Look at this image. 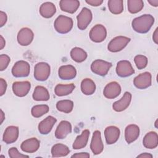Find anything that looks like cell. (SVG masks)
I'll return each instance as SVG.
<instances>
[{
	"mask_svg": "<svg viewBox=\"0 0 158 158\" xmlns=\"http://www.w3.org/2000/svg\"><path fill=\"white\" fill-rule=\"evenodd\" d=\"M154 23V18L151 14H144L134 19L131 22L133 29L139 33H146L149 31Z\"/></svg>",
	"mask_w": 158,
	"mask_h": 158,
	"instance_id": "obj_1",
	"label": "cell"
},
{
	"mask_svg": "<svg viewBox=\"0 0 158 158\" xmlns=\"http://www.w3.org/2000/svg\"><path fill=\"white\" fill-rule=\"evenodd\" d=\"M73 20L72 18L60 15L54 21V27L55 30L59 33L65 34L69 33L73 27Z\"/></svg>",
	"mask_w": 158,
	"mask_h": 158,
	"instance_id": "obj_2",
	"label": "cell"
},
{
	"mask_svg": "<svg viewBox=\"0 0 158 158\" xmlns=\"http://www.w3.org/2000/svg\"><path fill=\"white\" fill-rule=\"evenodd\" d=\"M50 65L44 62L37 63L34 68V77L38 81H45L50 75Z\"/></svg>",
	"mask_w": 158,
	"mask_h": 158,
	"instance_id": "obj_3",
	"label": "cell"
},
{
	"mask_svg": "<svg viewBox=\"0 0 158 158\" xmlns=\"http://www.w3.org/2000/svg\"><path fill=\"white\" fill-rule=\"evenodd\" d=\"M130 41V38L123 36L114 38L108 44L107 49L112 52H117L123 49Z\"/></svg>",
	"mask_w": 158,
	"mask_h": 158,
	"instance_id": "obj_4",
	"label": "cell"
},
{
	"mask_svg": "<svg viewBox=\"0 0 158 158\" xmlns=\"http://www.w3.org/2000/svg\"><path fill=\"white\" fill-rule=\"evenodd\" d=\"M111 67L112 64L110 62L101 59H96L92 62L91 65V70L96 75L105 76L107 74Z\"/></svg>",
	"mask_w": 158,
	"mask_h": 158,
	"instance_id": "obj_5",
	"label": "cell"
},
{
	"mask_svg": "<svg viewBox=\"0 0 158 158\" xmlns=\"http://www.w3.org/2000/svg\"><path fill=\"white\" fill-rule=\"evenodd\" d=\"M30 72V64L25 60H19L15 63L12 68V74L14 77H26L28 76Z\"/></svg>",
	"mask_w": 158,
	"mask_h": 158,
	"instance_id": "obj_6",
	"label": "cell"
},
{
	"mask_svg": "<svg viewBox=\"0 0 158 158\" xmlns=\"http://www.w3.org/2000/svg\"><path fill=\"white\" fill-rule=\"evenodd\" d=\"M93 15L91 11L86 7H83L77 16L78 28L81 30H85L91 23Z\"/></svg>",
	"mask_w": 158,
	"mask_h": 158,
	"instance_id": "obj_7",
	"label": "cell"
},
{
	"mask_svg": "<svg viewBox=\"0 0 158 158\" xmlns=\"http://www.w3.org/2000/svg\"><path fill=\"white\" fill-rule=\"evenodd\" d=\"M90 40L95 43L102 42L106 38L107 30L104 26L101 24H96L89 31Z\"/></svg>",
	"mask_w": 158,
	"mask_h": 158,
	"instance_id": "obj_8",
	"label": "cell"
},
{
	"mask_svg": "<svg viewBox=\"0 0 158 158\" xmlns=\"http://www.w3.org/2000/svg\"><path fill=\"white\" fill-rule=\"evenodd\" d=\"M116 73L118 77H127L133 75L135 73V70L130 61L123 60L117 62Z\"/></svg>",
	"mask_w": 158,
	"mask_h": 158,
	"instance_id": "obj_9",
	"label": "cell"
},
{
	"mask_svg": "<svg viewBox=\"0 0 158 158\" xmlns=\"http://www.w3.org/2000/svg\"><path fill=\"white\" fill-rule=\"evenodd\" d=\"M152 76L151 73L146 72L136 76L133 80L135 86L138 89H143L151 85Z\"/></svg>",
	"mask_w": 158,
	"mask_h": 158,
	"instance_id": "obj_10",
	"label": "cell"
},
{
	"mask_svg": "<svg viewBox=\"0 0 158 158\" xmlns=\"http://www.w3.org/2000/svg\"><path fill=\"white\" fill-rule=\"evenodd\" d=\"M34 34L32 30L28 28H22L18 32L17 40L18 43L23 46L29 45L33 41Z\"/></svg>",
	"mask_w": 158,
	"mask_h": 158,
	"instance_id": "obj_11",
	"label": "cell"
},
{
	"mask_svg": "<svg viewBox=\"0 0 158 158\" xmlns=\"http://www.w3.org/2000/svg\"><path fill=\"white\" fill-rule=\"evenodd\" d=\"M90 148L95 155L101 154L104 149V144L101 139V132L99 130L94 131L90 144Z\"/></svg>",
	"mask_w": 158,
	"mask_h": 158,
	"instance_id": "obj_12",
	"label": "cell"
},
{
	"mask_svg": "<svg viewBox=\"0 0 158 158\" xmlns=\"http://www.w3.org/2000/svg\"><path fill=\"white\" fill-rule=\"evenodd\" d=\"M31 84L28 81H15L12 84V91L18 97L25 96L30 90Z\"/></svg>",
	"mask_w": 158,
	"mask_h": 158,
	"instance_id": "obj_13",
	"label": "cell"
},
{
	"mask_svg": "<svg viewBox=\"0 0 158 158\" xmlns=\"http://www.w3.org/2000/svg\"><path fill=\"white\" fill-rule=\"evenodd\" d=\"M121 93V86L118 83L112 81L108 83L103 91L104 96L107 99H114Z\"/></svg>",
	"mask_w": 158,
	"mask_h": 158,
	"instance_id": "obj_14",
	"label": "cell"
},
{
	"mask_svg": "<svg viewBox=\"0 0 158 158\" xmlns=\"http://www.w3.org/2000/svg\"><path fill=\"white\" fill-rule=\"evenodd\" d=\"M120 131L115 126L107 127L104 130V136L107 144H112L117 141L119 138Z\"/></svg>",
	"mask_w": 158,
	"mask_h": 158,
	"instance_id": "obj_15",
	"label": "cell"
},
{
	"mask_svg": "<svg viewBox=\"0 0 158 158\" xmlns=\"http://www.w3.org/2000/svg\"><path fill=\"white\" fill-rule=\"evenodd\" d=\"M72 132V125L67 120L61 121L55 131V136L57 139H64Z\"/></svg>",
	"mask_w": 158,
	"mask_h": 158,
	"instance_id": "obj_16",
	"label": "cell"
},
{
	"mask_svg": "<svg viewBox=\"0 0 158 158\" xmlns=\"http://www.w3.org/2000/svg\"><path fill=\"white\" fill-rule=\"evenodd\" d=\"M19 135V128L16 126L7 127L3 134L2 139L6 144H11L17 141Z\"/></svg>",
	"mask_w": 158,
	"mask_h": 158,
	"instance_id": "obj_17",
	"label": "cell"
},
{
	"mask_svg": "<svg viewBox=\"0 0 158 158\" xmlns=\"http://www.w3.org/2000/svg\"><path fill=\"white\" fill-rule=\"evenodd\" d=\"M58 75L62 80H68L73 79L77 75V70L72 65H65L59 67Z\"/></svg>",
	"mask_w": 158,
	"mask_h": 158,
	"instance_id": "obj_18",
	"label": "cell"
},
{
	"mask_svg": "<svg viewBox=\"0 0 158 158\" xmlns=\"http://www.w3.org/2000/svg\"><path fill=\"white\" fill-rule=\"evenodd\" d=\"M40 146V142L37 138H31L23 141L20 145V148L25 152L33 153L38 151Z\"/></svg>",
	"mask_w": 158,
	"mask_h": 158,
	"instance_id": "obj_19",
	"label": "cell"
},
{
	"mask_svg": "<svg viewBox=\"0 0 158 158\" xmlns=\"http://www.w3.org/2000/svg\"><path fill=\"white\" fill-rule=\"evenodd\" d=\"M57 119L52 116H48L38 125V131L41 135H48L51 132Z\"/></svg>",
	"mask_w": 158,
	"mask_h": 158,
	"instance_id": "obj_20",
	"label": "cell"
},
{
	"mask_svg": "<svg viewBox=\"0 0 158 158\" xmlns=\"http://www.w3.org/2000/svg\"><path fill=\"white\" fill-rule=\"evenodd\" d=\"M131 100V94L128 91H126L120 100L115 101L113 104L112 108L116 112H122L129 106Z\"/></svg>",
	"mask_w": 158,
	"mask_h": 158,
	"instance_id": "obj_21",
	"label": "cell"
},
{
	"mask_svg": "<svg viewBox=\"0 0 158 158\" xmlns=\"http://www.w3.org/2000/svg\"><path fill=\"white\" fill-rule=\"evenodd\" d=\"M139 136V128L135 124L128 125L125 130V139L127 143L130 144L137 139Z\"/></svg>",
	"mask_w": 158,
	"mask_h": 158,
	"instance_id": "obj_22",
	"label": "cell"
},
{
	"mask_svg": "<svg viewBox=\"0 0 158 158\" xmlns=\"http://www.w3.org/2000/svg\"><path fill=\"white\" fill-rule=\"evenodd\" d=\"M59 5L62 11L73 14L80 7V2L77 0H61L59 2Z\"/></svg>",
	"mask_w": 158,
	"mask_h": 158,
	"instance_id": "obj_23",
	"label": "cell"
},
{
	"mask_svg": "<svg viewBox=\"0 0 158 158\" xmlns=\"http://www.w3.org/2000/svg\"><path fill=\"white\" fill-rule=\"evenodd\" d=\"M143 146L148 149H154L158 145V136L156 132H148L143 140Z\"/></svg>",
	"mask_w": 158,
	"mask_h": 158,
	"instance_id": "obj_24",
	"label": "cell"
},
{
	"mask_svg": "<svg viewBox=\"0 0 158 158\" xmlns=\"http://www.w3.org/2000/svg\"><path fill=\"white\" fill-rule=\"evenodd\" d=\"M40 15L46 19L52 17L56 12V8L55 5L51 2H45L43 3L40 7Z\"/></svg>",
	"mask_w": 158,
	"mask_h": 158,
	"instance_id": "obj_25",
	"label": "cell"
},
{
	"mask_svg": "<svg viewBox=\"0 0 158 158\" xmlns=\"http://www.w3.org/2000/svg\"><path fill=\"white\" fill-rule=\"evenodd\" d=\"M89 136V131L88 130H83L80 135L77 136L72 145L73 148L74 149H80L85 148L88 143Z\"/></svg>",
	"mask_w": 158,
	"mask_h": 158,
	"instance_id": "obj_26",
	"label": "cell"
},
{
	"mask_svg": "<svg viewBox=\"0 0 158 158\" xmlns=\"http://www.w3.org/2000/svg\"><path fill=\"white\" fill-rule=\"evenodd\" d=\"M32 97L34 100L37 101H46L49 99L50 96L48 89L43 86L35 87Z\"/></svg>",
	"mask_w": 158,
	"mask_h": 158,
	"instance_id": "obj_27",
	"label": "cell"
},
{
	"mask_svg": "<svg viewBox=\"0 0 158 158\" xmlns=\"http://www.w3.org/2000/svg\"><path fill=\"white\" fill-rule=\"evenodd\" d=\"M69 153V148L63 144H56L51 148V154L52 157H64L67 156Z\"/></svg>",
	"mask_w": 158,
	"mask_h": 158,
	"instance_id": "obj_28",
	"label": "cell"
},
{
	"mask_svg": "<svg viewBox=\"0 0 158 158\" xmlns=\"http://www.w3.org/2000/svg\"><path fill=\"white\" fill-rule=\"evenodd\" d=\"M81 92L85 95H91L96 91V85L90 78H85L81 83Z\"/></svg>",
	"mask_w": 158,
	"mask_h": 158,
	"instance_id": "obj_29",
	"label": "cell"
},
{
	"mask_svg": "<svg viewBox=\"0 0 158 158\" xmlns=\"http://www.w3.org/2000/svg\"><path fill=\"white\" fill-rule=\"evenodd\" d=\"M75 88V86L73 83L68 85L58 84L54 88V93L58 96H64L72 93Z\"/></svg>",
	"mask_w": 158,
	"mask_h": 158,
	"instance_id": "obj_30",
	"label": "cell"
},
{
	"mask_svg": "<svg viewBox=\"0 0 158 158\" xmlns=\"http://www.w3.org/2000/svg\"><path fill=\"white\" fill-rule=\"evenodd\" d=\"M70 56L75 62L80 63L86 60L88 55L86 51L83 49L78 47H75L70 51Z\"/></svg>",
	"mask_w": 158,
	"mask_h": 158,
	"instance_id": "obj_31",
	"label": "cell"
},
{
	"mask_svg": "<svg viewBox=\"0 0 158 158\" xmlns=\"http://www.w3.org/2000/svg\"><path fill=\"white\" fill-rule=\"evenodd\" d=\"M110 12L114 14H120L123 10V1L122 0H109L107 2Z\"/></svg>",
	"mask_w": 158,
	"mask_h": 158,
	"instance_id": "obj_32",
	"label": "cell"
},
{
	"mask_svg": "<svg viewBox=\"0 0 158 158\" xmlns=\"http://www.w3.org/2000/svg\"><path fill=\"white\" fill-rule=\"evenodd\" d=\"M56 108L60 112L68 114L72 111L73 102L72 101L68 99L60 100L57 102Z\"/></svg>",
	"mask_w": 158,
	"mask_h": 158,
	"instance_id": "obj_33",
	"label": "cell"
},
{
	"mask_svg": "<svg viewBox=\"0 0 158 158\" xmlns=\"http://www.w3.org/2000/svg\"><path fill=\"white\" fill-rule=\"evenodd\" d=\"M128 10L131 14H136L142 10L144 2L142 0H128L127 1Z\"/></svg>",
	"mask_w": 158,
	"mask_h": 158,
	"instance_id": "obj_34",
	"label": "cell"
},
{
	"mask_svg": "<svg viewBox=\"0 0 158 158\" xmlns=\"http://www.w3.org/2000/svg\"><path fill=\"white\" fill-rule=\"evenodd\" d=\"M49 106L46 104H40L34 106L31 109V114L33 117L39 118L49 112Z\"/></svg>",
	"mask_w": 158,
	"mask_h": 158,
	"instance_id": "obj_35",
	"label": "cell"
},
{
	"mask_svg": "<svg viewBox=\"0 0 158 158\" xmlns=\"http://www.w3.org/2000/svg\"><path fill=\"white\" fill-rule=\"evenodd\" d=\"M134 61L136 67L139 69H144L148 64V58L143 55H137L134 58Z\"/></svg>",
	"mask_w": 158,
	"mask_h": 158,
	"instance_id": "obj_36",
	"label": "cell"
},
{
	"mask_svg": "<svg viewBox=\"0 0 158 158\" xmlns=\"http://www.w3.org/2000/svg\"><path fill=\"white\" fill-rule=\"evenodd\" d=\"M10 59L7 54H1L0 56V70L3 71L7 67Z\"/></svg>",
	"mask_w": 158,
	"mask_h": 158,
	"instance_id": "obj_37",
	"label": "cell"
},
{
	"mask_svg": "<svg viewBox=\"0 0 158 158\" xmlns=\"http://www.w3.org/2000/svg\"><path fill=\"white\" fill-rule=\"evenodd\" d=\"M8 154H9V156L11 158H23V157H29L27 155H25L20 153L15 147L10 148L8 151Z\"/></svg>",
	"mask_w": 158,
	"mask_h": 158,
	"instance_id": "obj_38",
	"label": "cell"
},
{
	"mask_svg": "<svg viewBox=\"0 0 158 158\" xmlns=\"http://www.w3.org/2000/svg\"><path fill=\"white\" fill-rule=\"evenodd\" d=\"M7 83L3 78H0V96H2L6 91Z\"/></svg>",
	"mask_w": 158,
	"mask_h": 158,
	"instance_id": "obj_39",
	"label": "cell"
},
{
	"mask_svg": "<svg viewBox=\"0 0 158 158\" xmlns=\"http://www.w3.org/2000/svg\"><path fill=\"white\" fill-rule=\"evenodd\" d=\"M7 20V16L5 12L1 10L0 11V27H3Z\"/></svg>",
	"mask_w": 158,
	"mask_h": 158,
	"instance_id": "obj_40",
	"label": "cell"
},
{
	"mask_svg": "<svg viewBox=\"0 0 158 158\" xmlns=\"http://www.w3.org/2000/svg\"><path fill=\"white\" fill-rule=\"evenodd\" d=\"M86 2L92 6H99L103 2L102 0H86Z\"/></svg>",
	"mask_w": 158,
	"mask_h": 158,
	"instance_id": "obj_41",
	"label": "cell"
},
{
	"mask_svg": "<svg viewBox=\"0 0 158 158\" xmlns=\"http://www.w3.org/2000/svg\"><path fill=\"white\" fill-rule=\"evenodd\" d=\"M89 154L88 152H79L75 153L73 154L71 157H76V158H88L89 157Z\"/></svg>",
	"mask_w": 158,
	"mask_h": 158,
	"instance_id": "obj_42",
	"label": "cell"
},
{
	"mask_svg": "<svg viewBox=\"0 0 158 158\" xmlns=\"http://www.w3.org/2000/svg\"><path fill=\"white\" fill-rule=\"evenodd\" d=\"M152 40L156 44H157V42H158V28H156V30L153 33Z\"/></svg>",
	"mask_w": 158,
	"mask_h": 158,
	"instance_id": "obj_43",
	"label": "cell"
},
{
	"mask_svg": "<svg viewBox=\"0 0 158 158\" xmlns=\"http://www.w3.org/2000/svg\"><path fill=\"white\" fill-rule=\"evenodd\" d=\"M137 157H141V158H152V155L149 154V153H147V152H144V153H142L139 155H138L137 156Z\"/></svg>",
	"mask_w": 158,
	"mask_h": 158,
	"instance_id": "obj_44",
	"label": "cell"
},
{
	"mask_svg": "<svg viewBox=\"0 0 158 158\" xmlns=\"http://www.w3.org/2000/svg\"><path fill=\"white\" fill-rule=\"evenodd\" d=\"M6 45V41L2 35L0 36V49H2Z\"/></svg>",
	"mask_w": 158,
	"mask_h": 158,
	"instance_id": "obj_45",
	"label": "cell"
},
{
	"mask_svg": "<svg viewBox=\"0 0 158 158\" xmlns=\"http://www.w3.org/2000/svg\"><path fill=\"white\" fill-rule=\"evenodd\" d=\"M148 2L152 6L157 7L158 6V0H148Z\"/></svg>",
	"mask_w": 158,
	"mask_h": 158,
	"instance_id": "obj_46",
	"label": "cell"
},
{
	"mask_svg": "<svg viewBox=\"0 0 158 158\" xmlns=\"http://www.w3.org/2000/svg\"><path fill=\"white\" fill-rule=\"evenodd\" d=\"M5 119V115L4 113L3 112L2 110H1V124L2 123L4 120Z\"/></svg>",
	"mask_w": 158,
	"mask_h": 158,
	"instance_id": "obj_47",
	"label": "cell"
},
{
	"mask_svg": "<svg viewBox=\"0 0 158 158\" xmlns=\"http://www.w3.org/2000/svg\"><path fill=\"white\" fill-rule=\"evenodd\" d=\"M157 120H156V122H155V127L156 128H157Z\"/></svg>",
	"mask_w": 158,
	"mask_h": 158,
	"instance_id": "obj_48",
	"label": "cell"
}]
</instances>
